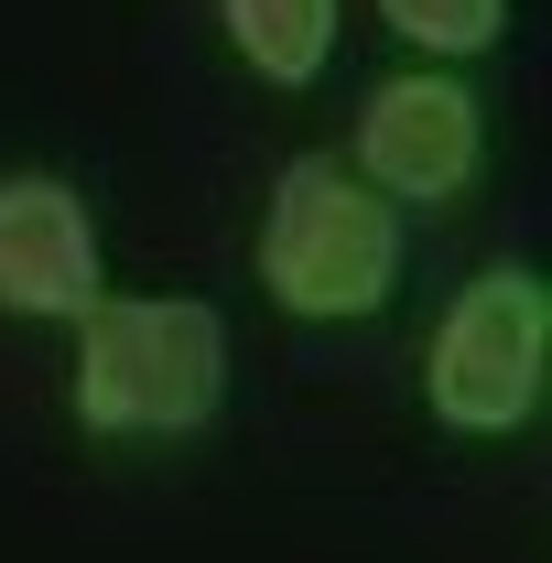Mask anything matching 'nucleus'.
I'll list each match as a JSON object with an SVG mask.
<instances>
[{"instance_id": "1", "label": "nucleus", "mask_w": 552, "mask_h": 563, "mask_svg": "<svg viewBox=\"0 0 552 563\" xmlns=\"http://www.w3.org/2000/svg\"><path fill=\"white\" fill-rule=\"evenodd\" d=\"M228 401V314L196 292H98L76 314V422L131 433H207Z\"/></svg>"}, {"instance_id": "2", "label": "nucleus", "mask_w": 552, "mask_h": 563, "mask_svg": "<svg viewBox=\"0 0 552 563\" xmlns=\"http://www.w3.org/2000/svg\"><path fill=\"white\" fill-rule=\"evenodd\" d=\"M261 292L303 325H357L401 292V207L336 152H292L261 207Z\"/></svg>"}, {"instance_id": "3", "label": "nucleus", "mask_w": 552, "mask_h": 563, "mask_svg": "<svg viewBox=\"0 0 552 563\" xmlns=\"http://www.w3.org/2000/svg\"><path fill=\"white\" fill-rule=\"evenodd\" d=\"M542 379H552V292L531 261H487L433 325L422 401L444 433H520L542 412Z\"/></svg>"}, {"instance_id": "4", "label": "nucleus", "mask_w": 552, "mask_h": 563, "mask_svg": "<svg viewBox=\"0 0 552 563\" xmlns=\"http://www.w3.org/2000/svg\"><path fill=\"white\" fill-rule=\"evenodd\" d=\"M477 152H487V109L466 76L412 66V76H379L368 109H357V185H379L390 207H455L477 185Z\"/></svg>"}, {"instance_id": "5", "label": "nucleus", "mask_w": 552, "mask_h": 563, "mask_svg": "<svg viewBox=\"0 0 552 563\" xmlns=\"http://www.w3.org/2000/svg\"><path fill=\"white\" fill-rule=\"evenodd\" d=\"M109 292L98 217L66 174H0V314L22 325H76Z\"/></svg>"}, {"instance_id": "6", "label": "nucleus", "mask_w": 552, "mask_h": 563, "mask_svg": "<svg viewBox=\"0 0 552 563\" xmlns=\"http://www.w3.org/2000/svg\"><path fill=\"white\" fill-rule=\"evenodd\" d=\"M228 22V55L272 87H314L336 55V0H217Z\"/></svg>"}, {"instance_id": "7", "label": "nucleus", "mask_w": 552, "mask_h": 563, "mask_svg": "<svg viewBox=\"0 0 552 563\" xmlns=\"http://www.w3.org/2000/svg\"><path fill=\"white\" fill-rule=\"evenodd\" d=\"M379 22L422 44V55H487V44H509V0H379Z\"/></svg>"}]
</instances>
